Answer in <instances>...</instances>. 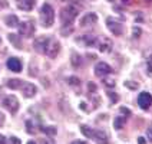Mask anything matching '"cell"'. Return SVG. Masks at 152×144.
Segmentation results:
<instances>
[{"label":"cell","mask_w":152,"mask_h":144,"mask_svg":"<svg viewBox=\"0 0 152 144\" xmlns=\"http://www.w3.org/2000/svg\"><path fill=\"white\" fill-rule=\"evenodd\" d=\"M80 133L88 138H92L96 144H108V134L101 130H93V128L88 127V126H82L80 127Z\"/></svg>","instance_id":"obj_1"},{"label":"cell","mask_w":152,"mask_h":144,"mask_svg":"<svg viewBox=\"0 0 152 144\" xmlns=\"http://www.w3.org/2000/svg\"><path fill=\"white\" fill-rule=\"evenodd\" d=\"M39 19H40V25L43 27H50L55 22V12L49 3H45L40 10H39Z\"/></svg>","instance_id":"obj_2"},{"label":"cell","mask_w":152,"mask_h":144,"mask_svg":"<svg viewBox=\"0 0 152 144\" xmlns=\"http://www.w3.org/2000/svg\"><path fill=\"white\" fill-rule=\"evenodd\" d=\"M77 15H79V12H77L76 7H73V4L66 6L65 9H62V12H60V22H62V25L70 26L73 23V20L76 19Z\"/></svg>","instance_id":"obj_3"},{"label":"cell","mask_w":152,"mask_h":144,"mask_svg":"<svg viewBox=\"0 0 152 144\" xmlns=\"http://www.w3.org/2000/svg\"><path fill=\"white\" fill-rule=\"evenodd\" d=\"M1 105H3L7 111H10L12 114H16L17 110H19V100H17L15 95H7V97L3 98Z\"/></svg>","instance_id":"obj_4"},{"label":"cell","mask_w":152,"mask_h":144,"mask_svg":"<svg viewBox=\"0 0 152 144\" xmlns=\"http://www.w3.org/2000/svg\"><path fill=\"white\" fill-rule=\"evenodd\" d=\"M106 27H108L113 35H116V36H121V35L124 33V26H122V23L119 22L118 19H115V17H108V19H106Z\"/></svg>","instance_id":"obj_5"},{"label":"cell","mask_w":152,"mask_h":144,"mask_svg":"<svg viewBox=\"0 0 152 144\" xmlns=\"http://www.w3.org/2000/svg\"><path fill=\"white\" fill-rule=\"evenodd\" d=\"M19 33L25 38H32L34 35V25L32 22H22L19 23Z\"/></svg>","instance_id":"obj_6"},{"label":"cell","mask_w":152,"mask_h":144,"mask_svg":"<svg viewBox=\"0 0 152 144\" xmlns=\"http://www.w3.org/2000/svg\"><path fill=\"white\" fill-rule=\"evenodd\" d=\"M60 51V45L59 42L56 41V39H49V42H48V46H46V55L49 56V58H56L58 56V53Z\"/></svg>","instance_id":"obj_7"},{"label":"cell","mask_w":152,"mask_h":144,"mask_svg":"<svg viewBox=\"0 0 152 144\" xmlns=\"http://www.w3.org/2000/svg\"><path fill=\"white\" fill-rule=\"evenodd\" d=\"M138 104L142 110H148L152 105V95L149 92H141L138 97Z\"/></svg>","instance_id":"obj_8"},{"label":"cell","mask_w":152,"mask_h":144,"mask_svg":"<svg viewBox=\"0 0 152 144\" xmlns=\"http://www.w3.org/2000/svg\"><path fill=\"white\" fill-rule=\"evenodd\" d=\"M110 72H112V68H110L106 62H99V64H96V66H95V75L96 76L103 78V76L109 75Z\"/></svg>","instance_id":"obj_9"},{"label":"cell","mask_w":152,"mask_h":144,"mask_svg":"<svg viewBox=\"0 0 152 144\" xmlns=\"http://www.w3.org/2000/svg\"><path fill=\"white\" fill-rule=\"evenodd\" d=\"M50 38H46V36H40L39 39H36L33 43L34 51L39 52V53H45L46 52V46H48V42H49Z\"/></svg>","instance_id":"obj_10"},{"label":"cell","mask_w":152,"mask_h":144,"mask_svg":"<svg viewBox=\"0 0 152 144\" xmlns=\"http://www.w3.org/2000/svg\"><path fill=\"white\" fill-rule=\"evenodd\" d=\"M20 89H22V92H23V95H25L26 98H32L37 92V88L33 84H30V82H26V84L23 82L22 86H20Z\"/></svg>","instance_id":"obj_11"},{"label":"cell","mask_w":152,"mask_h":144,"mask_svg":"<svg viewBox=\"0 0 152 144\" xmlns=\"http://www.w3.org/2000/svg\"><path fill=\"white\" fill-rule=\"evenodd\" d=\"M98 22V16L95 13H86L82 19H80V26H92L93 23Z\"/></svg>","instance_id":"obj_12"},{"label":"cell","mask_w":152,"mask_h":144,"mask_svg":"<svg viewBox=\"0 0 152 144\" xmlns=\"http://www.w3.org/2000/svg\"><path fill=\"white\" fill-rule=\"evenodd\" d=\"M77 42H83L85 46H89V48H93L98 45V39L93 36V35H83L82 38L77 39Z\"/></svg>","instance_id":"obj_13"},{"label":"cell","mask_w":152,"mask_h":144,"mask_svg":"<svg viewBox=\"0 0 152 144\" xmlns=\"http://www.w3.org/2000/svg\"><path fill=\"white\" fill-rule=\"evenodd\" d=\"M17 7L23 12H29L34 7V0H16Z\"/></svg>","instance_id":"obj_14"},{"label":"cell","mask_w":152,"mask_h":144,"mask_svg":"<svg viewBox=\"0 0 152 144\" xmlns=\"http://www.w3.org/2000/svg\"><path fill=\"white\" fill-rule=\"evenodd\" d=\"M7 68L13 72H20L22 71V62L19 58H10L7 61Z\"/></svg>","instance_id":"obj_15"},{"label":"cell","mask_w":152,"mask_h":144,"mask_svg":"<svg viewBox=\"0 0 152 144\" xmlns=\"http://www.w3.org/2000/svg\"><path fill=\"white\" fill-rule=\"evenodd\" d=\"M112 46H113V42L108 38H103L99 43V51L103 52V53H108V52L112 51Z\"/></svg>","instance_id":"obj_16"},{"label":"cell","mask_w":152,"mask_h":144,"mask_svg":"<svg viewBox=\"0 0 152 144\" xmlns=\"http://www.w3.org/2000/svg\"><path fill=\"white\" fill-rule=\"evenodd\" d=\"M4 23L9 27H16V26H19V17L16 15H9L4 17Z\"/></svg>","instance_id":"obj_17"},{"label":"cell","mask_w":152,"mask_h":144,"mask_svg":"<svg viewBox=\"0 0 152 144\" xmlns=\"http://www.w3.org/2000/svg\"><path fill=\"white\" fill-rule=\"evenodd\" d=\"M9 41L13 43L15 46H16L17 49H22V41H20V38H19V35L16 33H9Z\"/></svg>","instance_id":"obj_18"},{"label":"cell","mask_w":152,"mask_h":144,"mask_svg":"<svg viewBox=\"0 0 152 144\" xmlns=\"http://www.w3.org/2000/svg\"><path fill=\"white\" fill-rule=\"evenodd\" d=\"M126 124V117H122V115H119L115 118L113 121V127L116 128V130H121V128H124V126Z\"/></svg>","instance_id":"obj_19"},{"label":"cell","mask_w":152,"mask_h":144,"mask_svg":"<svg viewBox=\"0 0 152 144\" xmlns=\"http://www.w3.org/2000/svg\"><path fill=\"white\" fill-rule=\"evenodd\" d=\"M22 84H23L22 79H9L7 81V86L12 89H19L22 86Z\"/></svg>","instance_id":"obj_20"},{"label":"cell","mask_w":152,"mask_h":144,"mask_svg":"<svg viewBox=\"0 0 152 144\" xmlns=\"http://www.w3.org/2000/svg\"><path fill=\"white\" fill-rule=\"evenodd\" d=\"M70 62L73 65V68H79L82 65V58L77 55V53H72V58H70Z\"/></svg>","instance_id":"obj_21"},{"label":"cell","mask_w":152,"mask_h":144,"mask_svg":"<svg viewBox=\"0 0 152 144\" xmlns=\"http://www.w3.org/2000/svg\"><path fill=\"white\" fill-rule=\"evenodd\" d=\"M40 130H42L43 133H46L48 136H52V137L56 134V127H46V126H42Z\"/></svg>","instance_id":"obj_22"},{"label":"cell","mask_w":152,"mask_h":144,"mask_svg":"<svg viewBox=\"0 0 152 144\" xmlns=\"http://www.w3.org/2000/svg\"><path fill=\"white\" fill-rule=\"evenodd\" d=\"M26 131H27L29 134H36L37 128H34L33 121H26Z\"/></svg>","instance_id":"obj_23"},{"label":"cell","mask_w":152,"mask_h":144,"mask_svg":"<svg viewBox=\"0 0 152 144\" xmlns=\"http://www.w3.org/2000/svg\"><path fill=\"white\" fill-rule=\"evenodd\" d=\"M69 84L77 86V85L80 84V81H79V78H76V76H70V78H69Z\"/></svg>","instance_id":"obj_24"},{"label":"cell","mask_w":152,"mask_h":144,"mask_svg":"<svg viewBox=\"0 0 152 144\" xmlns=\"http://www.w3.org/2000/svg\"><path fill=\"white\" fill-rule=\"evenodd\" d=\"M9 144H22L17 137H9Z\"/></svg>","instance_id":"obj_25"},{"label":"cell","mask_w":152,"mask_h":144,"mask_svg":"<svg viewBox=\"0 0 152 144\" xmlns=\"http://www.w3.org/2000/svg\"><path fill=\"white\" fill-rule=\"evenodd\" d=\"M125 86L132 88V89H136V88H138V84H134V82H125Z\"/></svg>","instance_id":"obj_26"},{"label":"cell","mask_w":152,"mask_h":144,"mask_svg":"<svg viewBox=\"0 0 152 144\" xmlns=\"http://www.w3.org/2000/svg\"><path fill=\"white\" fill-rule=\"evenodd\" d=\"M146 136H148V138H149V141L152 143V127L148 128V131H146Z\"/></svg>","instance_id":"obj_27"},{"label":"cell","mask_w":152,"mask_h":144,"mask_svg":"<svg viewBox=\"0 0 152 144\" xmlns=\"http://www.w3.org/2000/svg\"><path fill=\"white\" fill-rule=\"evenodd\" d=\"M139 33H141V29L135 27V29H134V38H139Z\"/></svg>","instance_id":"obj_28"},{"label":"cell","mask_w":152,"mask_h":144,"mask_svg":"<svg viewBox=\"0 0 152 144\" xmlns=\"http://www.w3.org/2000/svg\"><path fill=\"white\" fill-rule=\"evenodd\" d=\"M9 3L6 1V0H0V7H7Z\"/></svg>","instance_id":"obj_29"},{"label":"cell","mask_w":152,"mask_h":144,"mask_svg":"<svg viewBox=\"0 0 152 144\" xmlns=\"http://www.w3.org/2000/svg\"><path fill=\"white\" fill-rule=\"evenodd\" d=\"M148 69H149V72H152V56L148 61Z\"/></svg>","instance_id":"obj_30"},{"label":"cell","mask_w":152,"mask_h":144,"mask_svg":"<svg viewBox=\"0 0 152 144\" xmlns=\"http://www.w3.org/2000/svg\"><path fill=\"white\" fill-rule=\"evenodd\" d=\"M0 144H6V137L0 134Z\"/></svg>","instance_id":"obj_31"},{"label":"cell","mask_w":152,"mask_h":144,"mask_svg":"<svg viewBox=\"0 0 152 144\" xmlns=\"http://www.w3.org/2000/svg\"><path fill=\"white\" fill-rule=\"evenodd\" d=\"M146 141H145V138L144 137H139V140H138V144H145Z\"/></svg>","instance_id":"obj_32"},{"label":"cell","mask_w":152,"mask_h":144,"mask_svg":"<svg viewBox=\"0 0 152 144\" xmlns=\"http://www.w3.org/2000/svg\"><path fill=\"white\" fill-rule=\"evenodd\" d=\"M105 85H106V86H108V85H109V86H115V82H113V81H109V82L106 81V82H105Z\"/></svg>","instance_id":"obj_33"},{"label":"cell","mask_w":152,"mask_h":144,"mask_svg":"<svg viewBox=\"0 0 152 144\" xmlns=\"http://www.w3.org/2000/svg\"><path fill=\"white\" fill-rule=\"evenodd\" d=\"M45 144H55V141L52 138H48V140H45Z\"/></svg>","instance_id":"obj_34"},{"label":"cell","mask_w":152,"mask_h":144,"mask_svg":"<svg viewBox=\"0 0 152 144\" xmlns=\"http://www.w3.org/2000/svg\"><path fill=\"white\" fill-rule=\"evenodd\" d=\"M108 94H109L110 97H112V101H113V102L116 101V95H115V94H113V92H108Z\"/></svg>","instance_id":"obj_35"},{"label":"cell","mask_w":152,"mask_h":144,"mask_svg":"<svg viewBox=\"0 0 152 144\" xmlns=\"http://www.w3.org/2000/svg\"><path fill=\"white\" fill-rule=\"evenodd\" d=\"M72 144H86V141H80V140H76V141H73Z\"/></svg>","instance_id":"obj_36"},{"label":"cell","mask_w":152,"mask_h":144,"mask_svg":"<svg viewBox=\"0 0 152 144\" xmlns=\"http://www.w3.org/2000/svg\"><path fill=\"white\" fill-rule=\"evenodd\" d=\"M1 123H3V115L0 114V124H1Z\"/></svg>","instance_id":"obj_37"},{"label":"cell","mask_w":152,"mask_h":144,"mask_svg":"<svg viewBox=\"0 0 152 144\" xmlns=\"http://www.w3.org/2000/svg\"><path fill=\"white\" fill-rule=\"evenodd\" d=\"M27 144H36V143H34V141H29V143H27Z\"/></svg>","instance_id":"obj_38"},{"label":"cell","mask_w":152,"mask_h":144,"mask_svg":"<svg viewBox=\"0 0 152 144\" xmlns=\"http://www.w3.org/2000/svg\"><path fill=\"white\" fill-rule=\"evenodd\" d=\"M60 1H65V0H60Z\"/></svg>","instance_id":"obj_39"}]
</instances>
